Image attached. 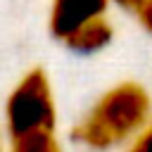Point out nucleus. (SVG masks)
Returning a JSON list of instances; mask_svg holds the SVG:
<instances>
[{
	"mask_svg": "<svg viewBox=\"0 0 152 152\" xmlns=\"http://www.w3.org/2000/svg\"><path fill=\"white\" fill-rule=\"evenodd\" d=\"M0 152H5V142H2V135H0Z\"/></svg>",
	"mask_w": 152,
	"mask_h": 152,
	"instance_id": "nucleus-9",
	"label": "nucleus"
},
{
	"mask_svg": "<svg viewBox=\"0 0 152 152\" xmlns=\"http://www.w3.org/2000/svg\"><path fill=\"white\" fill-rule=\"evenodd\" d=\"M138 21L142 24V28H145V31H150V33H152V0H147V5H145V10L140 12Z\"/></svg>",
	"mask_w": 152,
	"mask_h": 152,
	"instance_id": "nucleus-8",
	"label": "nucleus"
},
{
	"mask_svg": "<svg viewBox=\"0 0 152 152\" xmlns=\"http://www.w3.org/2000/svg\"><path fill=\"white\" fill-rule=\"evenodd\" d=\"M112 38H114L112 24H109L104 17H100V19H93V21L83 24L81 28H76V31H74L71 36H66L62 43H64L71 52H76V55H95V52L104 50V48L112 43Z\"/></svg>",
	"mask_w": 152,
	"mask_h": 152,
	"instance_id": "nucleus-4",
	"label": "nucleus"
},
{
	"mask_svg": "<svg viewBox=\"0 0 152 152\" xmlns=\"http://www.w3.org/2000/svg\"><path fill=\"white\" fill-rule=\"evenodd\" d=\"M7 140L57 131V104L50 78L43 69L26 71L5 102Z\"/></svg>",
	"mask_w": 152,
	"mask_h": 152,
	"instance_id": "nucleus-2",
	"label": "nucleus"
},
{
	"mask_svg": "<svg viewBox=\"0 0 152 152\" xmlns=\"http://www.w3.org/2000/svg\"><path fill=\"white\" fill-rule=\"evenodd\" d=\"M126 152H152V121L128 142Z\"/></svg>",
	"mask_w": 152,
	"mask_h": 152,
	"instance_id": "nucleus-6",
	"label": "nucleus"
},
{
	"mask_svg": "<svg viewBox=\"0 0 152 152\" xmlns=\"http://www.w3.org/2000/svg\"><path fill=\"white\" fill-rule=\"evenodd\" d=\"M112 5H116L119 10H124V12H128V14H133V17H140V12L145 10V5H147V0H109Z\"/></svg>",
	"mask_w": 152,
	"mask_h": 152,
	"instance_id": "nucleus-7",
	"label": "nucleus"
},
{
	"mask_svg": "<svg viewBox=\"0 0 152 152\" xmlns=\"http://www.w3.org/2000/svg\"><path fill=\"white\" fill-rule=\"evenodd\" d=\"M109 0H55L50 12V31L55 38L64 40L83 24L104 17Z\"/></svg>",
	"mask_w": 152,
	"mask_h": 152,
	"instance_id": "nucleus-3",
	"label": "nucleus"
},
{
	"mask_svg": "<svg viewBox=\"0 0 152 152\" xmlns=\"http://www.w3.org/2000/svg\"><path fill=\"white\" fill-rule=\"evenodd\" d=\"M152 100L140 83L124 81L97 97L74 124L71 140L90 152H107L131 142L150 124Z\"/></svg>",
	"mask_w": 152,
	"mask_h": 152,
	"instance_id": "nucleus-1",
	"label": "nucleus"
},
{
	"mask_svg": "<svg viewBox=\"0 0 152 152\" xmlns=\"http://www.w3.org/2000/svg\"><path fill=\"white\" fill-rule=\"evenodd\" d=\"M7 152H64L57 131L52 133H33L24 138H14L7 145Z\"/></svg>",
	"mask_w": 152,
	"mask_h": 152,
	"instance_id": "nucleus-5",
	"label": "nucleus"
}]
</instances>
